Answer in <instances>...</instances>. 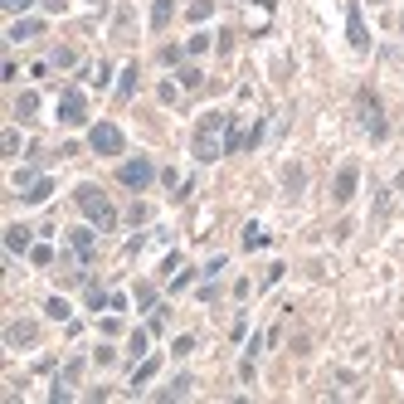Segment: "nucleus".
<instances>
[{
	"label": "nucleus",
	"instance_id": "obj_1",
	"mask_svg": "<svg viewBox=\"0 0 404 404\" xmlns=\"http://www.w3.org/2000/svg\"><path fill=\"white\" fill-rule=\"evenodd\" d=\"M224 132H229V112H205L200 127H195V161H219Z\"/></svg>",
	"mask_w": 404,
	"mask_h": 404
},
{
	"label": "nucleus",
	"instance_id": "obj_2",
	"mask_svg": "<svg viewBox=\"0 0 404 404\" xmlns=\"http://www.w3.org/2000/svg\"><path fill=\"white\" fill-rule=\"evenodd\" d=\"M74 205H78L83 219L98 224V229H112V224H117V210H112V200H107L98 186H78V190H74Z\"/></svg>",
	"mask_w": 404,
	"mask_h": 404
},
{
	"label": "nucleus",
	"instance_id": "obj_3",
	"mask_svg": "<svg viewBox=\"0 0 404 404\" xmlns=\"http://www.w3.org/2000/svg\"><path fill=\"white\" fill-rule=\"evenodd\" d=\"M356 112H361V127H366L370 142H385V137H390V122H385V112H380L375 93H361V98H356Z\"/></svg>",
	"mask_w": 404,
	"mask_h": 404
},
{
	"label": "nucleus",
	"instance_id": "obj_4",
	"mask_svg": "<svg viewBox=\"0 0 404 404\" xmlns=\"http://www.w3.org/2000/svg\"><path fill=\"white\" fill-rule=\"evenodd\" d=\"M88 146H93L98 156H122L127 142H122V127H117V122H93V127H88Z\"/></svg>",
	"mask_w": 404,
	"mask_h": 404
},
{
	"label": "nucleus",
	"instance_id": "obj_5",
	"mask_svg": "<svg viewBox=\"0 0 404 404\" xmlns=\"http://www.w3.org/2000/svg\"><path fill=\"white\" fill-rule=\"evenodd\" d=\"M117 181H122L127 190H146V186L156 181V166H151L146 156H132V161H122V166H117Z\"/></svg>",
	"mask_w": 404,
	"mask_h": 404
},
{
	"label": "nucleus",
	"instance_id": "obj_6",
	"mask_svg": "<svg viewBox=\"0 0 404 404\" xmlns=\"http://www.w3.org/2000/svg\"><path fill=\"white\" fill-rule=\"evenodd\" d=\"M346 39H351V49H356V54H366V49H370V30H366V20H361V5H356V0L346 5Z\"/></svg>",
	"mask_w": 404,
	"mask_h": 404
},
{
	"label": "nucleus",
	"instance_id": "obj_7",
	"mask_svg": "<svg viewBox=\"0 0 404 404\" xmlns=\"http://www.w3.org/2000/svg\"><path fill=\"white\" fill-rule=\"evenodd\" d=\"M59 122H64V127L88 122V102H83V93H78V88H69V93L59 98Z\"/></svg>",
	"mask_w": 404,
	"mask_h": 404
},
{
	"label": "nucleus",
	"instance_id": "obj_8",
	"mask_svg": "<svg viewBox=\"0 0 404 404\" xmlns=\"http://www.w3.org/2000/svg\"><path fill=\"white\" fill-rule=\"evenodd\" d=\"M93 229H98V224H78V229H69V249H74L78 263L93 258Z\"/></svg>",
	"mask_w": 404,
	"mask_h": 404
},
{
	"label": "nucleus",
	"instance_id": "obj_9",
	"mask_svg": "<svg viewBox=\"0 0 404 404\" xmlns=\"http://www.w3.org/2000/svg\"><path fill=\"white\" fill-rule=\"evenodd\" d=\"M351 195H356V166H341L336 170V186H331V200L336 205H351Z\"/></svg>",
	"mask_w": 404,
	"mask_h": 404
},
{
	"label": "nucleus",
	"instance_id": "obj_10",
	"mask_svg": "<svg viewBox=\"0 0 404 404\" xmlns=\"http://www.w3.org/2000/svg\"><path fill=\"white\" fill-rule=\"evenodd\" d=\"M39 34H44V20H39V15H30V20H15L5 39H10V44H30V39H39Z\"/></svg>",
	"mask_w": 404,
	"mask_h": 404
},
{
	"label": "nucleus",
	"instance_id": "obj_11",
	"mask_svg": "<svg viewBox=\"0 0 404 404\" xmlns=\"http://www.w3.org/2000/svg\"><path fill=\"white\" fill-rule=\"evenodd\" d=\"M30 234H34V229L10 224V229H5V249H10V254H30V249H34V244H30Z\"/></svg>",
	"mask_w": 404,
	"mask_h": 404
},
{
	"label": "nucleus",
	"instance_id": "obj_12",
	"mask_svg": "<svg viewBox=\"0 0 404 404\" xmlns=\"http://www.w3.org/2000/svg\"><path fill=\"white\" fill-rule=\"evenodd\" d=\"M49 195H54V181H49V176H39L34 186H25V195H20V200H25V205H44Z\"/></svg>",
	"mask_w": 404,
	"mask_h": 404
},
{
	"label": "nucleus",
	"instance_id": "obj_13",
	"mask_svg": "<svg viewBox=\"0 0 404 404\" xmlns=\"http://www.w3.org/2000/svg\"><path fill=\"white\" fill-rule=\"evenodd\" d=\"M34 112H39V93H20L15 98V117L20 122H34Z\"/></svg>",
	"mask_w": 404,
	"mask_h": 404
},
{
	"label": "nucleus",
	"instance_id": "obj_14",
	"mask_svg": "<svg viewBox=\"0 0 404 404\" xmlns=\"http://www.w3.org/2000/svg\"><path fill=\"white\" fill-rule=\"evenodd\" d=\"M170 15H176V0H156V5H151V30H166Z\"/></svg>",
	"mask_w": 404,
	"mask_h": 404
},
{
	"label": "nucleus",
	"instance_id": "obj_15",
	"mask_svg": "<svg viewBox=\"0 0 404 404\" xmlns=\"http://www.w3.org/2000/svg\"><path fill=\"white\" fill-rule=\"evenodd\" d=\"M244 249H268V229L263 224H249L244 229Z\"/></svg>",
	"mask_w": 404,
	"mask_h": 404
},
{
	"label": "nucleus",
	"instance_id": "obj_16",
	"mask_svg": "<svg viewBox=\"0 0 404 404\" xmlns=\"http://www.w3.org/2000/svg\"><path fill=\"white\" fill-rule=\"evenodd\" d=\"M132 93H137V64H127V69H122V83H117V98H122V102H127Z\"/></svg>",
	"mask_w": 404,
	"mask_h": 404
},
{
	"label": "nucleus",
	"instance_id": "obj_17",
	"mask_svg": "<svg viewBox=\"0 0 404 404\" xmlns=\"http://www.w3.org/2000/svg\"><path fill=\"white\" fill-rule=\"evenodd\" d=\"M5 341H15V346H25V341H34V322H15V326L5 331Z\"/></svg>",
	"mask_w": 404,
	"mask_h": 404
},
{
	"label": "nucleus",
	"instance_id": "obj_18",
	"mask_svg": "<svg viewBox=\"0 0 404 404\" xmlns=\"http://www.w3.org/2000/svg\"><path fill=\"white\" fill-rule=\"evenodd\" d=\"M44 317H49V322H69V302H64V298H49V302H44Z\"/></svg>",
	"mask_w": 404,
	"mask_h": 404
},
{
	"label": "nucleus",
	"instance_id": "obj_19",
	"mask_svg": "<svg viewBox=\"0 0 404 404\" xmlns=\"http://www.w3.org/2000/svg\"><path fill=\"white\" fill-rule=\"evenodd\" d=\"M186 15H190V25L210 20V15H214V0H190V10H186Z\"/></svg>",
	"mask_w": 404,
	"mask_h": 404
},
{
	"label": "nucleus",
	"instance_id": "obj_20",
	"mask_svg": "<svg viewBox=\"0 0 404 404\" xmlns=\"http://www.w3.org/2000/svg\"><path fill=\"white\" fill-rule=\"evenodd\" d=\"M186 394H190V375H176L170 390H161V399H186Z\"/></svg>",
	"mask_w": 404,
	"mask_h": 404
},
{
	"label": "nucleus",
	"instance_id": "obj_21",
	"mask_svg": "<svg viewBox=\"0 0 404 404\" xmlns=\"http://www.w3.org/2000/svg\"><path fill=\"white\" fill-rule=\"evenodd\" d=\"M146 356V331H132V341H127V361H142Z\"/></svg>",
	"mask_w": 404,
	"mask_h": 404
},
{
	"label": "nucleus",
	"instance_id": "obj_22",
	"mask_svg": "<svg viewBox=\"0 0 404 404\" xmlns=\"http://www.w3.org/2000/svg\"><path fill=\"white\" fill-rule=\"evenodd\" d=\"M210 39H214V34H205V30H195V34L186 39V54H205V49H210Z\"/></svg>",
	"mask_w": 404,
	"mask_h": 404
},
{
	"label": "nucleus",
	"instance_id": "obj_23",
	"mask_svg": "<svg viewBox=\"0 0 404 404\" xmlns=\"http://www.w3.org/2000/svg\"><path fill=\"white\" fill-rule=\"evenodd\" d=\"M156 366H161V361H142V366L132 370V390H137V385H146V380L156 375Z\"/></svg>",
	"mask_w": 404,
	"mask_h": 404
},
{
	"label": "nucleus",
	"instance_id": "obj_24",
	"mask_svg": "<svg viewBox=\"0 0 404 404\" xmlns=\"http://www.w3.org/2000/svg\"><path fill=\"white\" fill-rule=\"evenodd\" d=\"M176 78H181V88H190V93H195V88L205 83V74H200V69H181Z\"/></svg>",
	"mask_w": 404,
	"mask_h": 404
},
{
	"label": "nucleus",
	"instance_id": "obj_25",
	"mask_svg": "<svg viewBox=\"0 0 404 404\" xmlns=\"http://www.w3.org/2000/svg\"><path fill=\"white\" fill-rule=\"evenodd\" d=\"M30 258L44 268V263H54V249H49V244H34V249H30Z\"/></svg>",
	"mask_w": 404,
	"mask_h": 404
},
{
	"label": "nucleus",
	"instance_id": "obj_26",
	"mask_svg": "<svg viewBox=\"0 0 404 404\" xmlns=\"http://www.w3.org/2000/svg\"><path fill=\"white\" fill-rule=\"evenodd\" d=\"M88 307H93V312H98V307H107V293H102V287H98V282L88 287Z\"/></svg>",
	"mask_w": 404,
	"mask_h": 404
},
{
	"label": "nucleus",
	"instance_id": "obj_27",
	"mask_svg": "<svg viewBox=\"0 0 404 404\" xmlns=\"http://www.w3.org/2000/svg\"><path fill=\"white\" fill-rule=\"evenodd\" d=\"M181 59H186V49H176V44L161 49V64H181Z\"/></svg>",
	"mask_w": 404,
	"mask_h": 404
},
{
	"label": "nucleus",
	"instance_id": "obj_28",
	"mask_svg": "<svg viewBox=\"0 0 404 404\" xmlns=\"http://www.w3.org/2000/svg\"><path fill=\"white\" fill-rule=\"evenodd\" d=\"M0 146H5V151H10V156H15V151H20V132H15V127H10V132H5V137H0Z\"/></svg>",
	"mask_w": 404,
	"mask_h": 404
},
{
	"label": "nucleus",
	"instance_id": "obj_29",
	"mask_svg": "<svg viewBox=\"0 0 404 404\" xmlns=\"http://www.w3.org/2000/svg\"><path fill=\"white\" fill-rule=\"evenodd\" d=\"M0 5H5V10H10V15H25V10H30V5H34V0H0Z\"/></svg>",
	"mask_w": 404,
	"mask_h": 404
},
{
	"label": "nucleus",
	"instance_id": "obj_30",
	"mask_svg": "<svg viewBox=\"0 0 404 404\" xmlns=\"http://www.w3.org/2000/svg\"><path fill=\"white\" fill-rule=\"evenodd\" d=\"M282 273H287V268H282V263H273V268L263 273V287H273V282H282Z\"/></svg>",
	"mask_w": 404,
	"mask_h": 404
},
{
	"label": "nucleus",
	"instance_id": "obj_31",
	"mask_svg": "<svg viewBox=\"0 0 404 404\" xmlns=\"http://www.w3.org/2000/svg\"><path fill=\"white\" fill-rule=\"evenodd\" d=\"M190 278H195V268H190V273H176V278H170V293H181V287H190Z\"/></svg>",
	"mask_w": 404,
	"mask_h": 404
},
{
	"label": "nucleus",
	"instance_id": "obj_32",
	"mask_svg": "<svg viewBox=\"0 0 404 404\" xmlns=\"http://www.w3.org/2000/svg\"><path fill=\"white\" fill-rule=\"evenodd\" d=\"M258 5H263V10H273V5H278V0H258Z\"/></svg>",
	"mask_w": 404,
	"mask_h": 404
},
{
	"label": "nucleus",
	"instance_id": "obj_33",
	"mask_svg": "<svg viewBox=\"0 0 404 404\" xmlns=\"http://www.w3.org/2000/svg\"><path fill=\"white\" fill-rule=\"evenodd\" d=\"M394 186H399V190H404V170H399V181H394Z\"/></svg>",
	"mask_w": 404,
	"mask_h": 404
}]
</instances>
